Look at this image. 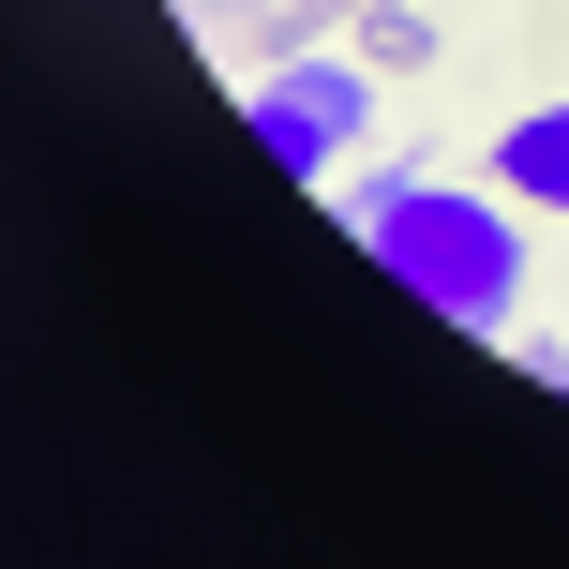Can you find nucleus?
Instances as JSON below:
<instances>
[{
  "instance_id": "nucleus-1",
  "label": "nucleus",
  "mask_w": 569,
  "mask_h": 569,
  "mask_svg": "<svg viewBox=\"0 0 569 569\" xmlns=\"http://www.w3.org/2000/svg\"><path fill=\"white\" fill-rule=\"evenodd\" d=\"M360 240H375V270L420 284L450 330H510V300H525L510 226H495L480 196H450V180H390V196H360Z\"/></svg>"
},
{
  "instance_id": "nucleus-2",
  "label": "nucleus",
  "mask_w": 569,
  "mask_h": 569,
  "mask_svg": "<svg viewBox=\"0 0 569 569\" xmlns=\"http://www.w3.org/2000/svg\"><path fill=\"white\" fill-rule=\"evenodd\" d=\"M360 120H375V60H284V76H256V150H270L284 180L345 166Z\"/></svg>"
},
{
  "instance_id": "nucleus-3",
  "label": "nucleus",
  "mask_w": 569,
  "mask_h": 569,
  "mask_svg": "<svg viewBox=\"0 0 569 569\" xmlns=\"http://www.w3.org/2000/svg\"><path fill=\"white\" fill-rule=\"evenodd\" d=\"M495 180H510L525 210H569V106H525L510 136H495Z\"/></svg>"
},
{
  "instance_id": "nucleus-4",
  "label": "nucleus",
  "mask_w": 569,
  "mask_h": 569,
  "mask_svg": "<svg viewBox=\"0 0 569 569\" xmlns=\"http://www.w3.org/2000/svg\"><path fill=\"white\" fill-rule=\"evenodd\" d=\"M360 60H375V76H420V60H435V16H420V0H360Z\"/></svg>"
},
{
  "instance_id": "nucleus-5",
  "label": "nucleus",
  "mask_w": 569,
  "mask_h": 569,
  "mask_svg": "<svg viewBox=\"0 0 569 569\" xmlns=\"http://www.w3.org/2000/svg\"><path fill=\"white\" fill-rule=\"evenodd\" d=\"M240 16H270V30H284V46H300V30H315V16H330V0H240Z\"/></svg>"
}]
</instances>
